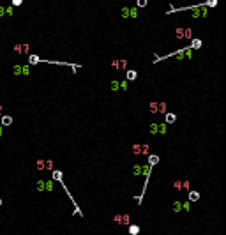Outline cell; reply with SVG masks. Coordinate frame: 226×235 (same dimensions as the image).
I'll return each mask as SVG.
<instances>
[{"instance_id": "7402d4cb", "label": "cell", "mask_w": 226, "mask_h": 235, "mask_svg": "<svg viewBox=\"0 0 226 235\" xmlns=\"http://www.w3.org/2000/svg\"><path fill=\"white\" fill-rule=\"evenodd\" d=\"M0 205H2V200H0Z\"/></svg>"}, {"instance_id": "5bb4252c", "label": "cell", "mask_w": 226, "mask_h": 235, "mask_svg": "<svg viewBox=\"0 0 226 235\" xmlns=\"http://www.w3.org/2000/svg\"><path fill=\"white\" fill-rule=\"evenodd\" d=\"M37 170H44V159H39V161H37Z\"/></svg>"}, {"instance_id": "5b68a950", "label": "cell", "mask_w": 226, "mask_h": 235, "mask_svg": "<svg viewBox=\"0 0 226 235\" xmlns=\"http://www.w3.org/2000/svg\"><path fill=\"white\" fill-rule=\"evenodd\" d=\"M2 124H4V126H11V124H13V119H11L9 115H4V117H2Z\"/></svg>"}, {"instance_id": "ba28073f", "label": "cell", "mask_w": 226, "mask_h": 235, "mask_svg": "<svg viewBox=\"0 0 226 235\" xmlns=\"http://www.w3.org/2000/svg\"><path fill=\"white\" fill-rule=\"evenodd\" d=\"M138 232H140V226H138V225H133V226L129 228V233L131 235H136Z\"/></svg>"}, {"instance_id": "30bf717a", "label": "cell", "mask_w": 226, "mask_h": 235, "mask_svg": "<svg viewBox=\"0 0 226 235\" xmlns=\"http://www.w3.org/2000/svg\"><path fill=\"white\" fill-rule=\"evenodd\" d=\"M157 112L164 113V112H166V103H159V104H157Z\"/></svg>"}, {"instance_id": "52a82bcc", "label": "cell", "mask_w": 226, "mask_h": 235, "mask_svg": "<svg viewBox=\"0 0 226 235\" xmlns=\"http://www.w3.org/2000/svg\"><path fill=\"white\" fill-rule=\"evenodd\" d=\"M175 120H177L175 113H166V122H170V124H173Z\"/></svg>"}, {"instance_id": "3957f363", "label": "cell", "mask_w": 226, "mask_h": 235, "mask_svg": "<svg viewBox=\"0 0 226 235\" xmlns=\"http://www.w3.org/2000/svg\"><path fill=\"white\" fill-rule=\"evenodd\" d=\"M14 51H16V53H28V46H25V44H16V46H14Z\"/></svg>"}, {"instance_id": "8fae6325", "label": "cell", "mask_w": 226, "mask_h": 235, "mask_svg": "<svg viewBox=\"0 0 226 235\" xmlns=\"http://www.w3.org/2000/svg\"><path fill=\"white\" fill-rule=\"evenodd\" d=\"M53 178H56V180H62V171L55 170V171H53Z\"/></svg>"}, {"instance_id": "277c9868", "label": "cell", "mask_w": 226, "mask_h": 235, "mask_svg": "<svg viewBox=\"0 0 226 235\" xmlns=\"http://www.w3.org/2000/svg\"><path fill=\"white\" fill-rule=\"evenodd\" d=\"M141 150H143V145H140V143H136V145H133V152L136 154V156H140Z\"/></svg>"}, {"instance_id": "d6986e66", "label": "cell", "mask_w": 226, "mask_h": 235, "mask_svg": "<svg viewBox=\"0 0 226 235\" xmlns=\"http://www.w3.org/2000/svg\"><path fill=\"white\" fill-rule=\"evenodd\" d=\"M30 60H32V64H37V60H39V58H37V57H30Z\"/></svg>"}, {"instance_id": "ac0fdd59", "label": "cell", "mask_w": 226, "mask_h": 235, "mask_svg": "<svg viewBox=\"0 0 226 235\" xmlns=\"http://www.w3.org/2000/svg\"><path fill=\"white\" fill-rule=\"evenodd\" d=\"M216 4H217V0H208V6H212V7H214Z\"/></svg>"}, {"instance_id": "7a4b0ae2", "label": "cell", "mask_w": 226, "mask_h": 235, "mask_svg": "<svg viewBox=\"0 0 226 235\" xmlns=\"http://www.w3.org/2000/svg\"><path fill=\"white\" fill-rule=\"evenodd\" d=\"M111 67L113 69H127V62L126 60H113Z\"/></svg>"}, {"instance_id": "2e32d148", "label": "cell", "mask_w": 226, "mask_h": 235, "mask_svg": "<svg viewBox=\"0 0 226 235\" xmlns=\"http://www.w3.org/2000/svg\"><path fill=\"white\" fill-rule=\"evenodd\" d=\"M147 6V0H138V7H145Z\"/></svg>"}, {"instance_id": "ffe728a7", "label": "cell", "mask_w": 226, "mask_h": 235, "mask_svg": "<svg viewBox=\"0 0 226 235\" xmlns=\"http://www.w3.org/2000/svg\"><path fill=\"white\" fill-rule=\"evenodd\" d=\"M14 2V6H18V4H21V0H13Z\"/></svg>"}, {"instance_id": "7c38bea8", "label": "cell", "mask_w": 226, "mask_h": 235, "mask_svg": "<svg viewBox=\"0 0 226 235\" xmlns=\"http://www.w3.org/2000/svg\"><path fill=\"white\" fill-rule=\"evenodd\" d=\"M157 161H159V157H157V156H150V157H148V163H150V164H157Z\"/></svg>"}, {"instance_id": "44dd1931", "label": "cell", "mask_w": 226, "mask_h": 235, "mask_svg": "<svg viewBox=\"0 0 226 235\" xmlns=\"http://www.w3.org/2000/svg\"><path fill=\"white\" fill-rule=\"evenodd\" d=\"M0 113H2V106H0Z\"/></svg>"}, {"instance_id": "8992f818", "label": "cell", "mask_w": 226, "mask_h": 235, "mask_svg": "<svg viewBox=\"0 0 226 235\" xmlns=\"http://www.w3.org/2000/svg\"><path fill=\"white\" fill-rule=\"evenodd\" d=\"M198 198H200V193H196V191H191L189 193V200H191V202H196Z\"/></svg>"}, {"instance_id": "9a60e30c", "label": "cell", "mask_w": 226, "mask_h": 235, "mask_svg": "<svg viewBox=\"0 0 226 235\" xmlns=\"http://www.w3.org/2000/svg\"><path fill=\"white\" fill-rule=\"evenodd\" d=\"M201 46V41L198 39V41H193V48H200Z\"/></svg>"}, {"instance_id": "9c48e42d", "label": "cell", "mask_w": 226, "mask_h": 235, "mask_svg": "<svg viewBox=\"0 0 226 235\" xmlns=\"http://www.w3.org/2000/svg\"><path fill=\"white\" fill-rule=\"evenodd\" d=\"M136 76H138V72L136 71H133V69L127 71V80H136Z\"/></svg>"}, {"instance_id": "e0dca14e", "label": "cell", "mask_w": 226, "mask_h": 235, "mask_svg": "<svg viewBox=\"0 0 226 235\" xmlns=\"http://www.w3.org/2000/svg\"><path fill=\"white\" fill-rule=\"evenodd\" d=\"M173 186H175L177 189H182V180H177V182H175Z\"/></svg>"}, {"instance_id": "4fadbf2b", "label": "cell", "mask_w": 226, "mask_h": 235, "mask_svg": "<svg viewBox=\"0 0 226 235\" xmlns=\"http://www.w3.org/2000/svg\"><path fill=\"white\" fill-rule=\"evenodd\" d=\"M157 104H159V103H150V112H152V113H157Z\"/></svg>"}, {"instance_id": "6da1fadb", "label": "cell", "mask_w": 226, "mask_h": 235, "mask_svg": "<svg viewBox=\"0 0 226 235\" xmlns=\"http://www.w3.org/2000/svg\"><path fill=\"white\" fill-rule=\"evenodd\" d=\"M113 223L115 225H129L131 223V216L129 214H117L113 217Z\"/></svg>"}]
</instances>
